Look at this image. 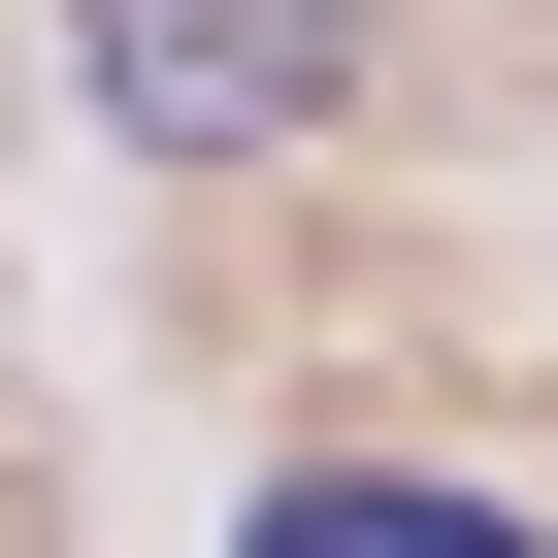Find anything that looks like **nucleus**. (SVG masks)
<instances>
[{
    "instance_id": "2",
    "label": "nucleus",
    "mask_w": 558,
    "mask_h": 558,
    "mask_svg": "<svg viewBox=\"0 0 558 558\" xmlns=\"http://www.w3.org/2000/svg\"><path fill=\"white\" fill-rule=\"evenodd\" d=\"M230 558H558V525H493V493H427V460H296Z\"/></svg>"
},
{
    "instance_id": "1",
    "label": "nucleus",
    "mask_w": 558,
    "mask_h": 558,
    "mask_svg": "<svg viewBox=\"0 0 558 558\" xmlns=\"http://www.w3.org/2000/svg\"><path fill=\"white\" fill-rule=\"evenodd\" d=\"M66 34H99V132L132 165H296L362 99V0H66Z\"/></svg>"
}]
</instances>
